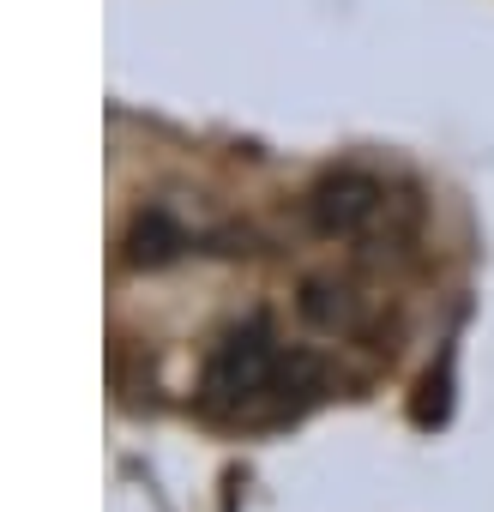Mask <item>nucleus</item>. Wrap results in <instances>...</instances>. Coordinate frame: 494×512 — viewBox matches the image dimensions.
<instances>
[{
    "label": "nucleus",
    "mask_w": 494,
    "mask_h": 512,
    "mask_svg": "<svg viewBox=\"0 0 494 512\" xmlns=\"http://www.w3.org/2000/svg\"><path fill=\"white\" fill-rule=\"evenodd\" d=\"M380 181L362 175V169H338V175H320L314 193H308V217L320 235H362L380 211Z\"/></svg>",
    "instance_id": "nucleus-2"
},
{
    "label": "nucleus",
    "mask_w": 494,
    "mask_h": 512,
    "mask_svg": "<svg viewBox=\"0 0 494 512\" xmlns=\"http://www.w3.org/2000/svg\"><path fill=\"white\" fill-rule=\"evenodd\" d=\"M302 320L320 332H350L356 326V296L338 278H308L302 284Z\"/></svg>",
    "instance_id": "nucleus-4"
},
{
    "label": "nucleus",
    "mask_w": 494,
    "mask_h": 512,
    "mask_svg": "<svg viewBox=\"0 0 494 512\" xmlns=\"http://www.w3.org/2000/svg\"><path fill=\"white\" fill-rule=\"evenodd\" d=\"M410 416H416V428H440V422L452 416V356H440V368H428V374H422Z\"/></svg>",
    "instance_id": "nucleus-5"
},
{
    "label": "nucleus",
    "mask_w": 494,
    "mask_h": 512,
    "mask_svg": "<svg viewBox=\"0 0 494 512\" xmlns=\"http://www.w3.org/2000/svg\"><path fill=\"white\" fill-rule=\"evenodd\" d=\"M314 386H320L314 356H284L266 326H235L205 362L199 404L217 422H278V416L302 410V398H314Z\"/></svg>",
    "instance_id": "nucleus-1"
},
{
    "label": "nucleus",
    "mask_w": 494,
    "mask_h": 512,
    "mask_svg": "<svg viewBox=\"0 0 494 512\" xmlns=\"http://www.w3.org/2000/svg\"><path fill=\"white\" fill-rule=\"evenodd\" d=\"M121 247H127V266H145V272H151V266H169V260H175V253L187 247V235H181L175 217H163V211H139Z\"/></svg>",
    "instance_id": "nucleus-3"
}]
</instances>
